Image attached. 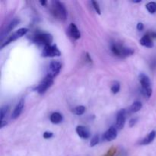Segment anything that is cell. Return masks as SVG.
<instances>
[{"label":"cell","instance_id":"cell-6","mask_svg":"<svg viewBox=\"0 0 156 156\" xmlns=\"http://www.w3.org/2000/svg\"><path fill=\"white\" fill-rule=\"evenodd\" d=\"M27 31H28V29L24 28V27L18 29L17 31H15V33L12 34L10 37H9V38H8V39L6 40V41H5L2 44L1 48H3V47H5V46H7V45H9V44L12 43L13 41H16V40L21 38V37H23L24 35H25L27 33Z\"/></svg>","mask_w":156,"mask_h":156},{"label":"cell","instance_id":"cell-14","mask_svg":"<svg viewBox=\"0 0 156 156\" xmlns=\"http://www.w3.org/2000/svg\"><path fill=\"white\" fill-rule=\"evenodd\" d=\"M140 43L142 46L147 47V48H152L154 46L152 38L149 36V34L144 35V36L140 39Z\"/></svg>","mask_w":156,"mask_h":156},{"label":"cell","instance_id":"cell-9","mask_svg":"<svg viewBox=\"0 0 156 156\" xmlns=\"http://www.w3.org/2000/svg\"><path fill=\"white\" fill-rule=\"evenodd\" d=\"M117 136V129L114 126L110 127L106 132L105 133L103 136V139L106 141H112L115 140Z\"/></svg>","mask_w":156,"mask_h":156},{"label":"cell","instance_id":"cell-4","mask_svg":"<svg viewBox=\"0 0 156 156\" xmlns=\"http://www.w3.org/2000/svg\"><path fill=\"white\" fill-rule=\"evenodd\" d=\"M34 41L36 44L43 45L44 47L47 45H51L52 42H53V36L50 34H39L34 37Z\"/></svg>","mask_w":156,"mask_h":156},{"label":"cell","instance_id":"cell-13","mask_svg":"<svg viewBox=\"0 0 156 156\" xmlns=\"http://www.w3.org/2000/svg\"><path fill=\"white\" fill-rule=\"evenodd\" d=\"M69 34L75 40H79L81 37L80 31L78 29L77 26L75 24H73V23L69 24Z\"/></svg>","mask_w":156,"mask_h":156},{"label":"cell","instance_id":"cell-25","mask_svg":"<svg viewBox=\"0 0 156 156\" xmlns=\"http://www.w3.org/2000/svg\"><path fill=\"white\" fill-rule=\"evenodd\" d=\"M137 121H138V118H136V117H133V118L130 119L129 121V127H133V126H135V125L136 124Z\"/></svg>","mask_w":156,"mask_h":156},{"label":"cell","instance_id":"cell-28","mask_svg":"<svg viewBox=\"0 0 156 156\" xmlns=\"http://www.w3.org/2000/svg\"><path fill=\"white\" fill-rule=\"evenodd\" d=\"M136 28L137 30H140V31H142V30H143V28H144V25H143V23H138L137 24V26H136Z\"/></svg>","mask_w":156,"mask_h":156},{"label":"cell","instance_id":"cell-24","mask_svg":"<svg viewBox=\"0 0 156 156\" xmlns=\"http://www.w3.org/2000/svg\"><path fill=\"white\" fill-rule=\"evenodd\" d=\"M91 3H92L93 8H94V9L95 10V12H97L98 15H101V9H100V7H99L98 3L95 1H92L91 2Z\"/></svg>","mask_w":156,"mask_h":156},{"label":"cell","instance_id":"cell-2","mask_svg":"<svg viewBox=\"0 0 156 156\" xmlns=\"http://www.w3.org/2000/svg\"><path fill=\"white\" fill-rule=\"evenodd\" d=\"M111 48L112 53L119 57H127L134 53V50L132 48L126 47L123 45L117 44V43H114L111 44Z\"/></svg>","mask_w":156,"mask_h":156},{"label":"cell","instance_id":"cell-31","mask_svg":"<svg viewBox=\"0 0 156 156\" xmlns=\"http://www.w3.org/2000/svg\"><path fill=\"white\" fill-rule=\"evenodd\" d=\"M141 0H138V1H133V3H140V2H141Z\"/></svg>","mask_w":156,"mask_h":156},{"label":"cell","instance_id":"cell-19","mask_svg":"<svg viewBox=\"0 0 156 156\" xmlns=\"http://www.w3.org/2000/svg\"><path fill=\"white\" fill-rule=\"evenodd\" d=\"M146 7L150 14H154L156 12V2H149L146 4Z\"/></svg>","mask_w":156,"mask_h":156},{"label":"cell","instance_id":"cell-21","mask_svg":"<svg viewBox=\"0 0 156 156\" xmlns=\"http://www.w3.org/2000/svg\"><path fill=\"white\" fill-rule=\"evenodd\" d=\"M111 91H112L113 94H116L119 92L120 89V85L118 82H114L112 83V85H111Z\"/></svg>","mask_w":156,"mask_h":156},{"label":"cell","instance_id":"cell-17","mask_svg":"<svg viewBox=\"0 0 156 156\" xmlns=\"http://www.w3.org/2000/svg\"><path fill=\"white\" fill-rule=\"evenodd\" d=\"M20 22V20L18 19V18H15V19L12 20L10 23H9V25L7 26V28L5 29V30L4 31V35H7L8 34L10 33Z\"/></svg>","mask_w":156,"mask_h":156},{"label":"cell","instance_id":"cell-11","mask_svg":"<svg viewBox=\"0 0 156 156\" xmlns=\"http://www.w3.org/2000/svg\"><path fill=\"white\" fill-rule=\"evenodd\" d=\"M24 99H21L19 102L18 103V105H16V107L14 109L13 112L12 114V119H16L21 115V112H22L23 109H24Z\"/></svg>","mask_w":156,"mask_h":156},{"label":"cell","instance_id":"cell-30","mask_svg":"<svg viewBox=\"0 0 156 156\" xmlns=\"http://www.w3.org/2000/svg\"><path fill=\"white\" fill-rule=\"evenodd\" d=\"M47 1H40V3H41L43 6H45L46 4H47Z\"/></svg>","mask_w":156,"mask_h":156},{"label":"cell","instance_id":"cell-27","mask_svg":"<svg viewBox=\"0 0 156 156\" xmlns=\"http://www.w3.org/2000/svg\"><path fill=\"white\" fill-rule=\"evenodd\" d=\"M115 152H116L115 149H111L108 151V153H107L105 156H114V154H115Z\"/></svg>","mask_w":156,"mask_h":156},{"label":"cell","instance_id":"cell-18","mask_svg":"<svg viewBox=\"0 0 156 156\" xmlns=\"http://www.w3.org/2000/svg\"><path fill=\"white\" fill-rule=\"evenodd\" d=\"M143 108V104L140 101H135L129 108V110L132 113H136L140 111Z\"/></svg>","mask_w":156,"mask_h":156},{"label":"cell","instance_id":"cell-10","mask_svg":"<svg viewBox=\"0 0 156 156\" xmlns=\"http://www.w3.org/2000/svg\"><path fill=\"white\" fill-rule=\"evenodd\" d=\"M76 133L79 137L84 140H87L90 137V131L87 127L84 126H78L76 129Z\"/></svg>","mask_w":156,"mask_h":156},{"label":"cell","instance_id":"cell-5","mask_svg":"<svg viewBox=\"0 0 156 156\" xmlns=\"http://www.w3.org/2000/svg\"><path fill=\"white\" fill-rule=\"evenodd\" d=\"M61 55V52L56 47V45L51 44V45H47L44 47L42 52V56L44 57H55V56H59Z\"/></svg>","mask_w":156,"mask_h":156},{"label":"cell","instance_id":"cell-1","mask_svg":"<svg viewBox=\"0 0 156 156\" xmlns=\"http://www.w3.org/2000/svg\"><path fill=\"white\" fill-rule=\"evenodd\" d=\"M51 12L54 17L62 21H65L67 17V12L63 3L59 1L52 2Z\"/></svg>","mask_w":156,"mask_h":156},{"label":"cell","instance_id":"cell-22","mask_svg":"<svg viewBox=\"0 0 156 156\" xmlns=\"http://www.w3.org/2000/svg\"><path fill=\"white\" fill-rule=\"evenodd\" d=\"M85 107L84 106H78L76 107V108H74V110H73V112H74L75 114H76V115H82V114H84V113L85 112Z\"/></svg>","mask_w":156,"mask_h":156},{"label":"cell","instance_id":"cell-16","mask_svg":"<svg viewBox=\"0 0 156 156\" xmlns=\"http://www.w3.org/2000/svg\"><path fill=\"white\" fill-rule=\"evenodd\" d=\"M63 120L62 115L59 112H54L50 115V121L53 124H58L60 123Z\"/></svg>","mask_w":156,"mask_h":156},{"label":"cell","instance_id":"cell-20","mask_svg":"<svg viewBox=\"0 0 156 156\" xmlns=\"http://www.w3.org/2000/svg\"><path fill=\"white\" fill-rule=\"evenodd\" d=\"M8 111H9V106L5 105V106L2 107L1 110H0V122L4 120V118L6 116V114H7Z\"/></svg>","mask_w":156,"mask_h":156},{"label":"cell","instance_id":"cell-26","mask_svg":"<svg viewBox=\"0 0 156 156\" xmlns=\"http://www.w3.org/2000/svg\"><path fill=\"white\" fill-rule=\"evenodd\" d=\"M53 133L48 132V131H47V132H44V138L46 139V140H48V139H50L51 137H53Z\"/></svg>","mask_w":156,"mask_h":156},{"label":"cell","instance_id":"cell-8","mask_svg":"<svg viewBox=\"0 0 156 156\" xmlns=\"http://www.w3.org/2000/svg\"><path fill=\"white\" fill-rule=\"evenodd\" d=\"M126 123V111L122 109L117 113V121H116V128L117 129H122L125 126Z\"/></svg>","mask_w":156,"mask_h":156},{"label":"cell","instance_id":"cell-29","mask_svg":"<svg viewBox=\"0 0 156 156\" xmlns=\"http://www.w3.org/2000/svg\"><path fill=\"white\" fill-rule=\"evenodd\" d=\"M0 123H1V128H3L5 126H6V125H7V123H6L5 121H4V120L2 122H0Z\"/></svg>","mask_w":156,"mask_h":156},{"label":"cell","instance_id":"cell-15","mask_svg":"<svg viewBox=\"0 0 156 156\" xmlns=\"http://www.w3.org/2000/svg\"><path fill=\"white\" fill-rule=\"evenodd\" d=\"M155 137H156V131L155 130L151 131V132L149 133L148 134V135L146 136L145 137L143 140H142V142L140 143V144L144 145V146L150 144L151 143H152V142L154 141V140L155 139Z\"/></svg>","mask_w":156,"mask_h":156},{"label":"cell","instance_id":"cell-23","mask_svg":"<svg viewBox=\"0 0 156 156\" xmlns=\"http://www.w3.org/2000/svg\"><path fill=\"white\" fill-rule=\"evenodd\" d=\"M98 143H99V136L95 135L94 136H93L92 139H91V142H90V146H91V147H94V146H95L96 145L98 144Z\"/></svg>","mask_w":156,"mask_h":156},{"label":"cell","instance_id":"cell-12","mask_svg":"<svg viewBox=\"0 0 156 156\" xmlns=\"http://www.w3.org/2000/svg\"><path fill=\"white\" fill-rule=\"evenodd\" d=\"M139 79H140V82L142 85V89L145 90L148 89V88H151L150 79L146 75L141 73L139 76Z\"/></svg>","mask_w":156,"mask_h":156},{"label":"cell","instance_id":"cell-3","mask_svg":"<svg viewBox=\"0 0 156 156\" xmlns=\"http://www.w3.org/2000/svg\"><path fill=\"white\" fill-rule=\"evenodd\" d=\"M53 78H52L51 76L47 75V76L43 79L42 82H41L37 86H36L34 88V90L36 91L37 93H39L40 94H43L46 92V91H47L49 88H50V87L53 85Z\"/></svg>","mask_w":156,"mask_h":156},{"label":"cell","instance_id":"cell-7","mask_svg":"<svg viewBox=\"0 0 156 156\" xmlns=\"http://www.w3.org/2000/svg\"><path fill=\"white\" fill-rule=\"evenodd\" d=\"M61 69H62V64L60 62L57 60L52 61L49 65V71L47 75L54 79L56 76L59 75Z\"/></svg>","mask_w":156,"mask_h":156}]
</instances>
